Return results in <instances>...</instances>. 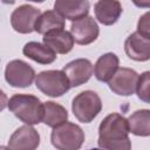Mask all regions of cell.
<instances>
[{
  "instance_id": "obj_1",
  "label": "cell",
  "mask_w": 150,
  "mask_h": 150,
  "mask_svg": "<svg viewBox=\"0 0 150 150\" xmlns=\"http://www.w3.org/2000/svg\"><path fill=\"white\" fill-rule=\"evenodd\" d=\"M128 120L117 114H109L103 118L98 127L97 144L100 148L109 150H130Z\"/></svg>"
},
{
  "instance_id": "obj_2",
  "label": "cell",
  "mask_w": 150,
  "mask_h": 150,
  "mask_svg": "<svg viewBox=\"0 0 150 150\" xmlns=\"http://www.w3.org/2000/svg\"><path fill=\"white\" fill-rule=\"evenodd\" d=\"M8 109L25 124L34 125L42 122L43 103L39 97L29 94H15L8 100Z\"/></svg>"
},
{
  "instance_id": "obj_3",
  "label": "cell",
  "mask_w": 150,
  "mask_h": 150,
  "mask_svg": "<svg viewBox=\"0 0 150 150\" xmlns=\"http://www.w3.org/2000/svg\"><path fill=\"white\" fill-rule=\"evenodd\" d=\"M50 141L59 150H77L84 142V131L80 125L66 121L53 128Z\"/></svg>"
},
{
  "instance_id": "obj_4",
  "label": "cell",
  "mask_w": 150,
  "mask_h": 150,
  "mask_svg": "<svg viewBox=\"0 0 150 150\" xmlns=\"http://www.w3.org/2000/svg\"><path fill=\"white\" fill-rule=\"evenodd\" d=\"M71 110L79 122L90 123L102 110V101L93 90L77 94L71 102Z\"/></svg>"
},
{
  "instance_id": "obj_5",
  "label": "cell",
  "mask_w": 150,
  "mask_h": 150,
  "mask_svg": "<svg viewBox=\"0 0 150 150\" xmlns=\"http://www.w3.org/2000/svg\"><path fill=\"white\" fill-rule=\"evenodd\" d=\"M35 86L45 95L60 97L70 89L69 81L62 70H45L35 75Z\"/></svg>"
},
{
  "instance_id": "obj_6",
  "label": "cell",
  "mask_w": 150,
  "mask_h": 150,
  "mask_svg": "<svg viewBox=\"0 0 150 150\" xmlns=\"http://www.w3.org/2000/svg\"><path fill=\"white\" fill-rule=\"evenodd\" d=\"M35 79V70L22 60H12L5 68V80L14 88H27Z\"/></svg>"
},
{
  "instance_id": "obj_7",
  "label": "cell",
  "mask_w": 150,
  "mask_h": 150,
  "mask_svg": "<svg viewBox=\"0 0 150 150\" xmlns=\"http://www.w3.org/2000/svg\"><path fill=\"white\" fill-rule=\"evenodd\" d=\"M138 74L131 68H117L115 74L108 81V86L112 93L120 96H130L136 91Z\"/></svg>"
},
{
  "instance_id": "obj_8",
  "label": "cell",
  "mask_w": 150,
  "mask_h": 150,
  "mask_svg": "<svg viewBox=\"0 0 150 150\" xmlns=\"http://www.w3.org/2000/svg\"><path fill=\"white\" fill-rule=\"evenodd\" d=\"M70 34L74 39V42L86 46L93 43L97 39L100 34V28L93 16L86 15L71 22Z\"/></svg>"
},
{
  "instance_id": "obj_9",
  "label": "cell",
  "mask_w": 150,
  "mask_h": 150,
  "mask_svg": "<svg viewBox=\"0 0 150 150\" xmlns=\"http://www.w3.org/2000/svg\"><path fill=\"white\" fill-rule=\"evenodd\" d=\"M41 14L39 8L30 5H21L11 14V25L20 34H29L34 30L36 19Z\"/></svg>"
},
{
  "instance_id": "obj_10",
  "label": "cell",
  "mask_w": 150,
  "mask_h": 150,
  "mask_svg": "<svg viewBox=\"0 0 150 150\" xmlns=\"http://www.w3.org/2000/svg\"><path fill=\"white\" fill-rule=\"evenodd\" d=\"M62 71L66 74L70 88L79 87L89 81L94 73V66L88 59H76L67 63Z\"/></svg>"
},
{
  "instance_id": "obj_11",
  "label": "cell",
  "mask_w": 150,
  "mask_h": 150,
  "mask_svg": "<svg viewBox=\"0 0 150 150\" xmlns=\"http://www.w3.org/2000/svg\"><path fill=\"white\" fill-rule=\"evenodd\" d=\"M40 144L39 132L29 124L18 128L9 137L8 148L13 150H34Z\"/></svg>"
},
{
  "instance_id": "obj_12",
  "label": "cell",
  "mask_w": 150,
  "mask_h": 150,
  "mask_svg": "<svg viewBox=\"0 0 150 150\" xmlns=\"http://www.w3.org/2000/svg\"><path fill=\"white\" fill-rule=\"evenodd\" d=\"M124 50L131 60L139 62L148 61L150 59V38H145L135 32L127 38Z\"/></svg>"
},
{
  "instance_id": "obj_13",
  "label": "cell",
  "mask_w": 150,
  "mask_h": 150,
  "mask_svg": "<svg viewBox=\"0 0 150 150\" xmlns=\"http://www.w3.org/2000/svg\"><path fill=\"white\" fill-rule=\"evenodd\" d=\"M89 0H55L54 11L70 21L88 15Z\"/></svg>"
},
{
  "instance_id": "obj_14",
  "label": "cell",
  "mask_w": 150,
  "mask_h": 150,
  "mask_svg": "<svg viewBox=\"0 0 150 150\" xmlns=\"http://www.w3.org/2000/svg\"><path fill=\"white\" fill-rule=\"evenodd\" d=\"M122 5L118 0H98L94 6L95 18L104 26L114 25L122 14Z\"/></svg>"
},
{
  "instance_id": "obj_15",
  "label": "cell",
  "mask_w": 150,
  "mask_h": 150,
  "mask_svg": "<svg viewBox=\"0 0 150 150\" xmlns=\"http://www.w3.org/2000/svg\"><path fill=\"white\" fill-rule=\"evenodd\" d=\"M43 43L56 54H67L74 47V39L70 32L55 29L43 35Z\"/></svg>"
},
{
  "instance_id": "obj_16",
  "label": "cell",
  "mask_w": 150,
  "mask_h": 150,
  "mask_svg": "<svg viewBox=\"0 0 150 150\" xmlns=\"http://www.w3.org/2000/svg\"><path fill=\"white\" fill-rule=\"evenodd\" d=\"M118 66H120L118 56L114 53H105L97 59L94 66V75L98 81L108 82L117 70Z\"/></svg>"
},
{
  "instance_id": "obj_17",
  "label": "cell",
  "mask_w": 150,
  "mask_h": 150,
  "mask_svg": "<svg viewBox=\"0 0 150 150\" xmlns=\"http://www.w3.org/2000/svg\"><path fill=\"white\" fill-rule=\"evenodd\" d=\"M22 53L25 56L40 64H50L56 60V53H54L45 43L36 41L27 42L22 48Z\"/></svg>"
},
{
  "instance_id": "obj_18",
  "label": "cell",
  "mask_w": 150,
  "mask_h": 150,
  "mask_svg": "<svg viewBox=\"0 0 150 150\" xmlns=\"http://www.w3.org/2000/svg\"><path fill=\"white\" fill-rule=\"evenodd\" d=\"M64 18L61 16L56 11H46L39 15L36 19L34 30L39 34L45 35L46 33L55 29L64 28Z\"/></svg>"
},
{
  "instance_id": "obj_19",
  "label": "cell",
  "mask_w": 150,
  "mask_h": 150,
  "mask_svg": "<svg viewBox=\"0 0 150 150\" xmlns=\"http://www.w3.org/2000/svg\"><path fill=\"white\" fill-rule=\"evenodd\" d=\"M127 120L129 125V132L141 137H148L150 135V110H136Z\"/></svg>"
},
{
  "instance_id": "obj_20",
  "label": "cell",
  "mask_w": 150,
  "mask_h": 150,
  "mask_svg": "<svg viewBox=\"0 0 150 150\" xmlns=\"http://www.w3.org/2000/svg\"><path fill=\"white\" fill-rule=\"evenodd\" d=\"M68 120V111L61 104L47 101L43 103V117L42 122L50 128H54Z\"/></svg>"
},
{
  "instance_id": "obj_21",
  "label": "cell",
  "mask_w": 150,
  "mask_h": 150,
  "mask_svg": "<svg viewBox=\"0 0 150 150\" xmlns=\"http://www.w3.org/2000/svg\"><path fill=\"white\" fill-rule=\"evenodd\" d=\"M136 93L138 98H141L145 103L150 102V73L149 71H144L141 76H138Z\"/></svg>"
},
{
  "instance_id": "obj_22",
  "label": "cell",
  "mask_w": 150,
  "mask_h": 150,
  "mask_svg": "<svg viewBox=\"0 0 150 150\" xmlns=\"http://www.w3.org/2000/svg\"><path fill=\"white\" fill-rule=\"evenodd\" d=\"M149 12L144 13L137 23V33L145 38H150V22H149Z\"/></svg>"
},
{
  "instance_id": "obj_23",
  "label": "cell",
  "mask_w": 150,
  "mask_h": 150,
  "mask_svg": "<svg viewBox=\"0 0 150 150\" xmlns=\"http://www.w3.org/2000/svg\"><path fill=\"white\" fill-rule=\"evenodd\" d=\"M7 104H8V97L5 94V91L0 89V112L7 107Z\"/></svg>"
},
{
  "instance_id": "obj_24",
  "label": "cell",
  "mask_w": 150,
  "mask_h": 150,
  "mask_svg": "<svg viewBox=\"0 0 150 150\" xmlns=\"http://www.w3.org/2000/svg\"><path fill=\"white\" fill-rule=\"evenodd\" d=\"M135 6L139 8H149L150 7V0H131Z\"/></svg>"
},
{
  "instance_id": "obj_25",
  "label": "cell",
  "mask_w": 150,
  "mask_h": 150,
  "mask_svg": "<svg viewBox=\"0 0 150 150\" xmlns=\"http://www.w3.org/2000/svg\"><path fill=\"white\" fill-rule=\"evenodd\" d=\"M4 4H7V5H13L15 2V0H1Z\"/></svg>"
},
{
  "instance_id": "obj_26",
  "label": "cell",
  "mask_w": 150,
  "mask_h": 150,
  "mask_svg": "<svg viewBox=\"0 0 150 150\" xmlns=\"http://www.w3.org/2000/svg\"><path fill=\"white\" fill-rule=\"evenodd\" d=\"M28 1H33V2H43L45 0H28Z\"/></svg>"
}]
</instances>
